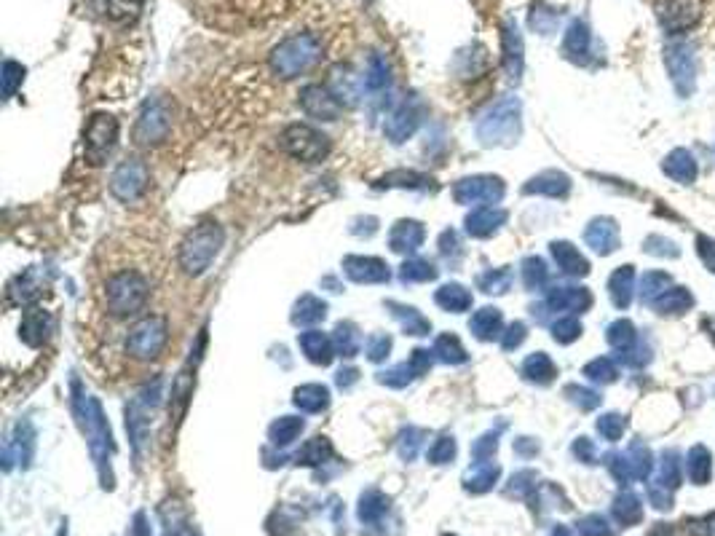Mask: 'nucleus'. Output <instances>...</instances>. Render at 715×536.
Returning a JSON list of instances; mask_svg holds the SVG:
<instances>
[{
	"mask_svg": "<svg viewBox=\"0 0 715 536\" xmlns=\"http://www.w3.org/2000/svg\"><path fill=\"white\" fill-rule=\"evenodd\" d=\"M343 271L351 282H359V285H378V282H389L391 277L389 266L383 260L359 258V255L343 260Z\"/></svg>",
	"mask_w": 715,
	"mask_h": 536,
	"instance_id": "nucleus-17",
	"label": "nucleus"
},
{
	"mask_svg": "<svg viewBox=\"0 0 715 536\" xmlns=\"http://www.w3.org/2000/svg\"><path fill=\"white\" fill-rule=\"evenodd\" d=\"M517 132V102L515 100H501L488 116L480 121L477 126V137L485 145H499L509 143V137Z\"/></svg>",
	"mask_w": 715,
	"mask_h": 536,
	"instance_id": "nucleus-10",
	"label": "nucleus"
},
{
	"mask_svg": "<svg viewBox=\"0 0 715 536\" xmlns=\"http://www.w3.org/2000/svg\"><path fill=\"white\" fill-rule=\"evenodd\" d=\"M172 132V105L164 97H153L142 105L137 126H134V140L140 145L164 143Z\"/></svg>",
	"mask_w": 715,
	"mask_h": 536,
	"instance_id": "nucleus-8",
	"label": "nucleus"
},
{
	"mask_svg": "<svg viewBox=\"0 0 715 536\" xmlns=\"http://www.w3.org/2000/svg\"><path fill=\"white\" fill-rule=\"evenodd\" d=\"M469 330L474 333V338L480 341H493L501 335V311L499 309H480L469 319Z\"/></svg>",
	"mask_w": 715,
	"mask_h": 536,
	"instance_id": "nucleus-27",
	"label": "nucleus"
},
{
	"mask_svg": "<svg viewBox=\"0 0 715 536\" xmlns=\"http://www.w3.org/2000/svg\"><path fill=\"white\" fill-rule=\"evenodd\" d=\"M118 140V121L113 116H105V113H97L92 116L89 126H86L84 134V145H86V159L92 164H102L108 159L113 148H116Z\"/></svg>",
	"mask_w": 715,
	"mask_h": 536,
	"instance_id": "nucleus-9",
	"label": "nucleus"
},
{
	"mask_svg": "<svg viewBox=\"0 0 715 536\" xmlns=\"http://www.w3.org/2000/svg\"><path fill=\"white\" fill-rule=\"evenodd\" d=\"M354 381H357V370H341L338 373V386H343V389L354 384Z\"/></svg>",
	"mask_w": 715,
	"mask_h": 536,
	"instance_id": "nucleus-55",
	"label": "nucleus"
},
{
	"mask_svg": "<svg viewBox=\"0 0 715 536\" xmlns=\"http://www.w3.org/2000/svg\"><path fill=\"white\" fill-rule=\"evenodd\" d=\"M523 373L528 378H533V381H549V376H552L555 370H552V362H549L544 354H536V357L525 362Z\"/></svg>",
	"mask_w": 715,
	"mask_h": 536,
	"instance_id": "nucleus-48",
	"label": "nucleus"
},
{
	"mask_svg": "<svg viewBox=\"0 0 715 536\" xmlns=\"http://www.w3.org/2000/svg\"><path fill=\"white\" fill-rule=\"evenodd\" d=\"M57 536H67V528H62V531H59Z\"/></svg>",
	"mask_w": 715,
	"mask_h": 536,
	"instance_id": "nucleus-58",
	"label": "nucleus"
},
{
	"mask_svg": "<svg viewBox=\"0 0 715 536\" xmlns=\"http://www.w3.org/2000/svg\"><path fill=\"white\" fill-rule=\"evenodd\" d=\"M327 317V303L316 295H303L298 303H295V311H292V322L300 327L316 325Z\"/></svg>",
	"mask_w": 715,
	"mask_h": 536,
	"instance_id": "nucleus-29",
	"label": "nucleus"
},
{
	"mask_svg": "<svg viewBox=\"0 0 715 536\" xmlns=\"http://www.w3.org/2000/svg\"><path fill=\"white\" fill-rule=\"evenodd\" d=\"M41 287H43V279L35 274V271H27L25 277L17 279V285L11 287V295H17L19 301H33V298H38L41 295Z\"/></svg>",
	"mask_w": 715,
	"mask_h": 536,
	"instance_id": "nucleus-40",
	"label": "nucleus"
},
{
	"mask_svg": "<svg viewBox=\"0 0 715 536\" xmlns=\"http://www.w3.org/2000/svg\"><path fill=\"white\" fill-rule=\"evenodd\" d=\"M362 344H365V338H362V333H359L357 325H351V322H341V325L335 327L333 346H335V352L341 354V357H357V352L362 349Z\"/></svg>",
	"mask_w": 715,
	"mask_h": 536,
	"instance_id": "nucleus-30",
	"label": "nucleus"
},
{
	"mask_svg": "<svg viewBox=\"0 0 715 536\" xmlns=\"http://www.w3.org/2000/svg\"><path fill=\"white\" fill-rule=\"evenodd\" d=\"M472 453H474V459L477 461H488L496 453V435H485V437H480L477 443H474V448H472Z\"/></svg>",
	"mask_w": 715,
	"mask_h": 536,
	"instance_id": "nucleus-50",
	"label": "nucleus"
},
{
	"mask_svg": "<svg viewBox=\"0 0 715 536\" xmlns=\"http://www.w3.org/2000/svg\"><path fill=\"white\" fill-rule=\"evenodd\" d=\"M169 536H196V534H191L188 528H177V531H169Z\"/></svg>",
	"mask_w": 715,
	"mask_h": 536,
	"instance_id": "nucleus-56",
	"label": "nucleus"
},
{
	"mask_svg": "<svg viewBox=\"0 0 715 536\" xmlns=\"http://www.w3.org/2000/svg\"><path fill=\"white\" fill-rule=\"evenodd\" d=\"M691 531L697 536H715V515L707 520H699V523H694L691 526Z\"/></svg>",
	"mask_w": 715,
	"mask_h": 536,
	"instance_id": "nucleus-54",
	"label": "nucleus"
},
{
	"mask_svg": "<svg viewBox=\"0 0 715 536\" xmlns=\"http://www.w3.org/2000/svg\"><path fill=\"white\" fill-rule=\"evenodd\" d=\"M552 252H555L560 266L571 271V274H584V271H587V263L582 260V255H576V252L571 250V244H555Z\"/></svg>",
	"mask_w": 715,
	"mask_h": 536,
	"instance_id": "nucleus-42",
	"label": "nucleus"
},
{
	"mask_svg": "<svg viewBox=\"0 0 715 536\" xmlns=\"http://www.w3.org/2000/svg\"><path fill=\"white\" fill-rule=\"evenodd\" d=\"M51 333V317L41 309H30L22 319V341L27 346H41Z\"/></svg>",
	"mask_w": 715,
	"mask_h": 536,
	"instance_id": "nucleus-25",
	"label": "nucleus"
},
{
	"mask_svg": "<svg viewBox=\"0 0 715 536\" xmlns=\"http://www.w3.org/2000/svg\"><path fill=\"white\" fill-rule=\"evenodd\" d=\"M158 402H161V378H156L153 384H148L129 405H126V432L132 437L134 453L140 456L142 445L148 440L150 421L156 413Z\"/></svg>",
	"mask_w": 715,
	"mask_h": 536,
	"instance_id": "nucleus-5",
	"label": "nucleus"
},
{
	"mask_svg": "<svg viewBox=\"0 0 715 536\" xmlns=\"http://www.w3.org/2000/svg\"><path fill=\"white\" fill-rule=\"evenodd\" d=\"M389 507V496L381 494L378 488H370V491H365L362 499H359V520H362L365 526H378V523L386 518Z\"/></svg>",
	"mask_w": 715,
	"mask_h": 536,
	"instance_id": "nucleus-24",
	"label": "nucleus"
},
{
	"mask_svg": "<svg viewBox=\"0 0 715 536\" xmlns=\"http://www.w3.org/2000/svg\"><path fill=\"white\" fill-rule=\"evenodd\" d=\"M434 352H426V349H416L413 352V357H410V362H402V365H394L391 370H383L381 376H378V381L386 386H394V389H400V386H408L413 378L424 376L426 370L432 368V357Z\"/></svg>",
	"mask_w": 715,
	"mask_h": 536,
	"instance_id": "nucleus-16",
	"label": "nucleus"
},
{
	"mask_svg": "<svg viewBox=\"0 0 715 536\" xmlns=\"http://www.w3.org/2000/svg\"><path fill=\"white\" fill-rule=\"evenodd\" d=\"M579 534L582 536H614V531L608 528L606 518H600V515H590V518L579 520Z\"/></svg>",
	"mask_w": 715,
	"mask_h": 536,
	"instance_id": "nucleus-49",
	"label": "nucleus"
},
{
	"mask_svg": "<svg viewBox=\"0 0 715 536\" xmlns=\"http://www.w3.org/2000/svg\"><path fill=\"white\" fill-rule=\"evenodd\" d=\"M391 84V67L386 62L383 54H373L367 59V70H365V89L370 94H381L386 92Z\"/></svg>",
	"mask_w": 715,
	"mask_h": 536,
	"instance_id": "nucleus-28",
	"label": "nucleus"
},
{
	"mask_svg": "<svg viewBox=\"0 0 715 536\" xmlns=\"http://www.w3.org/2000/svg\"><path fill=\"white\" fill-rule=\"evenodd\" d=\"M552 536H571V531H568V528H563V526H558L555 531H552Z\"/></svg>",
	"mask_w": 715,
	"mask_h": 536,
	"instance_id": "nucleus-57",
	"label": "nucleus"
},
{
	"mask_svg": "<svg viewBox=\"0 0 715 536\" xmlns=\"http://www.w3.org/2000/svg\"><path fill=\"white\" fill-rule=\"evenodd\" d=\"M657 17L667 33H683L699 19V0H657Z\"/></svg>",
	"mask_w": 715,
	"mask_h": 536,
	"instance_id": "nucleus-15",
	"label": "nucleus"
},
{
	"mask_svg": "<svg viewBox=\"0 0 715 536\" xmlns=\"http://www.w3.org/2000/svg\"><path fill=\"white\" fill-rule=\"evenodd\" d=\"M523 325H512L507 330V335H504V349H512V346H517L520 341H523Z\"/></svg>",
	"mask_w": 715,
	"mask_h": 536,
	"instance_id": "nucleus-53",
	"label": "nucleus"
},
{
	"mask_svg": "<svg viewBox=\"0 0 715 536\" xmlns=\"http://www.w3.org/2000/svg\"><path fill=\"white\" fill-rule=\"evenodd\" d=\"M421 121H424V105H421V100H405L400 105V108L394 110L389 118H386V124H383V134L389 137L391 143H405L408 137H413L416 134V129L421 126Z\"/></svg>",
	"mask_w": 715,
	"mask_h": 536,
	"instance_id": "nucleus-13",
	"label": "nucleus"
},
{
	"mask_svg": "<svg viewBox=\"0 0 715 536\" xmlns=\"http://www.w3.org/2000/svg\"><path fill=\"white\" fill-rule=\"evenodd\" d=\"M295 405L303 413H322L330 405V389L322 384H306L295 389Z\"/></svg>",
	"mask_w": 715,
	"mask_h": 536,
	"instance_id": "nucleus-26",
	"label": "nucleus"
},
{
	"mask_svg": "<svg viewBox=\"0 0 715 536\" xmlns=\"http://www.w3.org/2000/svg\"><path fill=\"white\" fill-rule=\"evenodd\" d=\"M453 196H456L458 204L491 207V204H496L504 196V183H501L499 177H466V180H458L456 188H453Z\"/></svg>",
	"mask_w": 715,
	"mask_h": 536,
	"instance_id": "nucleus-12",
	"label": "nucleus"
},
{
	"mask_svg": "<svg viewBox=\"0 0 715 536\" xmlns=\"http://www.w3.org/2000/svg\"><path fill=\"white\" fill-rule=\"evenodd\" d=\"M450 536H453V534H450Z\"/></svg>",
	"mask_w": 715,
	"mask_h": 536,
	"instance_id": "nucleus-59",
	"label": "nucleus"
},
{
	"mask_svg": "<svg viewBox=\"0 0 715 536\" xmlns=\"http://www.w3.org/2000/svg\"><path fill=\"white\" fill-rule=\"evenodd\" d=\"M477 285H480V290H485V293H507V287L512 285V271H507V268H501V271H488V274H483V277L477 279Z\"/></svg>",
	"mask_w": 715,
	"mask_h": 536,
	"instance_id": "nucleus-41",
	"label": "nucleus"
},
{
	"mask_svg": "<svg viewBox=\"0 0 715 536\" xmlns=\"http://www.w3.org/2000/svg\"><path fill=\"white\" fill-rule=\"evenodd\" d=\"M33 451H35L33 427H30L27 421H19L17 429H14V435H11L9 443H6V453H3V459H6V469H11V464H14V461H19L22 467H30Z\"/></svg>",
	"mask_w": 715,
	"mask_h": 536,
	"instance_id": "nucleus-18",
	"label": "nucleus"
},
{
	"mask_svg": "<svg viewBox=\"0 0 715 536\" xmlns=\"http://www.w3.org/2000/svg\"><path fill=\"white\" fill-rule=\"evenodd\" d=\"M504 220H507V212L493 207V204L491 207H477V210H472V215L466 218V234L483 239V236H491Z\"/></svg>",
	"mask_w": 715,
	"mask_h": 536,
	"instance_id": "nucleus-22",
	"label": "nucleus"
},
{
	"mask_svg": "<svg viewBox=\"0 0 715 536\" xmlns=\"http://www.w3.org/2000/svg\"><path fill=\"white\" fill-rule=\"evenodd\" d=\"M303 427H306V424H303V419H298V416H282V419L271 424L268 437H271V443L284 448V445H290L292 440H298Z\"/></svg>",
	"mask_w": 715,
	"mask_h": 536,
	"instance_id": "nucleus-35",
	"label": "nucleus"
},
{
	"mask_svg": "<svg viewBox=\"0 0 715 536\" xmlns=\"http://www.w3.org/2000/svg\"><path fill=\"white\" fill-rule=\"evenodd\" d=\"M223 228L217 223H201L185 236L183 244H180V266H183L185 274L191 277H199L209 268V263L217 258V252L223 247Z\"/></svg>",
	"mask_w": 715,
	"mask_h": 536,
	"instance_id": "nucleus-3",
	"label": "nucleus"
},
{
	"mask_svg": "<svg viewBox=\"0 0 715 536\" xmlns=\"http://www.w3.org/2000/svg\"><path fill=\"white\" fill-rule=\"evenodd\" d=\"M365 352H367V360L370 362H383L391 352V338L383 333L370 335V338H367V344H365Z\"/></svg>",
	"mask_w": 715,
	"mask_h": 536,
	"instance_id": "nucleus-47",
	"label": "nucleus"
},
{
	"mask_svg": "<svg viewBox=\"0 0 715 536\" xmlns=\"http://www.w3.org/2000/svg\"><path fill=\"white\" fill-rule=\"evenodd\" d=\"M284 153H290L292 159L306 161V164H316L330 153V140L327 134H322L319 129L308 124H292L287 126L279 137Z\"/></svg>",
	"mask_w": 715,
	"mask_h": 536,
	"instance_id": "nucleus-6",
	"label": "nucleus"
},
{
	"mask_svg": "<svg viewBox=\"0 0 715 536\" xmlns=\"http://www.w3.org/2000/svg\"><path fill=\"white\" fill-rule=\"evenodd\" d=\"M298 346L300 352L306 354L314 365H330L333 362V335L319 333V330H306V333L298 335Z\"/></svg>",
	"mask_w": 715,
	"mask_h": 536,
	"instance_id": "nucleus-19",
	"label": "nucleus"
},
{
	"mask_svg": "<svg viewBox=\"0 0 715 536\" xmlns=\"http://www.w3.org/2000/svg\"><path fill=\"white\" fill-rule=\"evenodd\" d=\"M614 512H616V518L622 520V523H638L641 520V504H638V499L635 496H622L619 502L614 504Z\"/></svg>",
	"mask_w": 715,
	"mask_h": 536,
	"instance_id": "nucleus-46",
	"label": "nucleus"
},
{
	"mask_svg": "<svg viewBox=\"0 0 715 536\" xmlns=\"http://www.w3.org/2000/svg\"><path fill=\"white\" fill-rule=\"evenodd\" d=\"M426 183H432L426 175H418V172H394V175H386L381 180V185L386 188H426Z\"/></svg>",
	"mask_w": 715,
	"mask_h": 536,
	"instance_id": "nucleus-43",
	"label": "nucleus"
},
{
	"mask_svg": "<svg viewBox=\"0 0 715 536\" xmlns=\"http://www.w3.org/2000/svg\"><path fill=\"white\" fill-rule=\"evenodd\" d=\"M501 41H504V67H507L509 76L517 78L523 70V38H520V30L512 19L504 22Z\"/></svg>",
	"mask_w": 715,
	"mask_h": 536,
	"instance_id": "nucleus-21",
	"label": "nucleus"
},
{
	"mask_svg": "<svg viewBox=\"0 0 715 536\" xmlns=\"http://www.w3.org/2000/svg\"><path fill=\"white\" fill-rule=\"evenodd\" d=\"M300 108H303L306 116L319 118V121H338L343 105L341 100L330 92V86L311 84L300 92Z\"/></svg>",
	"mask_w": 715,
	"mask_h": 536,
	"instance_id": "nucleus-14",
	"label": "nucleus"
},
{
	"mask_svg": "<svg viewBox=\"0 0 715 536\" xmlns=\"http://www.w3.org/2000/svg\"><path fill=\"white\" fill-rule=\"evenodd\" d=\"M563 51H566L571 59H582L584 54L590 51V30H587L584 22H574V25L568 27Z\"/></svg>",
	"mask_w": 715,
	"mask_h": 536,
	"instance_id": "nucleus-36",
	"label": "nucleus"
},
{
	"mask_svg": "<svg viewBox=\"0 0 715 536\" xmlns=\"http://www.w3.org/2000/svg\"><path fill=\"white\" fill-rule=\"evenodd\" d=\"M501 475L499 464L493 461H474V467L464 475V488L469 494H485L496 486V480Z\"/></svg>",
	"mask_w": 715,
	"mask_h": 536,
	"instance_id": "nucleus-23",
	"label": "nucleus"
},
{
	"mask_svg": "<svg viewBox=\"0 0 715 536\" xmlns=\"http://www.w3.org/2000/svg\"><path fill=\"white\" fill-rule=\"evenodd\" d=\"M400 279L405 285H410V282H432V279H437V268L429 260H408L400 268Z\"/></svg>",
	"mask_w": 715,
	"mask_h": 536,
	"instance_id": "nucleus-38",
	"label": "nucleus"
},
{
	"mask_svg": "<svg viewBox=\"0 0 715 536\" xmlns=\"http://www.w3.org/2000/svg\"><path fill=\"white\" fill-rule=\"evenodd\" d=\"M169 338V327L164 317H145L126 335V352L137 360H153L164 352Z\"/></svg>",
	"mask_w": 715,
	"mask_h": 536,
	"instance_id": "nucleus-7",
	"label": "nucleus"
},
{
	"mask_svg": "<svg viewBox=\"0 0 715 536\" xmlns=\"http://www.w3.org/2000/svg\"><path fill=\"white\" fill-rule=\"evenodd\" d=\"M75 392V413H78V421L84 427L86 437H89V451H92L94 461H97V469H100V480L105 488H113V475H110V456H113V435H110L108 419L102 413V405L94 397L81 389V384L75 381L73 384Z\"/></svg>",
	"mask_w": 715,
	"mask_h": 536,
	"instance_id": "nucleus-1",
	"label": "nucleus"
},
{
	"mask_svg": "<svg viewBox=\"0 0 715 536\" xmlns=\"http://www.w3.org/2000/svg\"><path fill=\"white\" fill-rule=\"evenodd\" d=\"M389 309H394V317L400 319V325L408 330L410 335H429V330H432V322L421 314L418 309H413V306H402V303H389Z\"/></svg>",
	"mask_w": 715,
	"mask_h": 536,
	"instance_id": "nucleus-33",
	"label": "nucleus"
},
{
	"mask_svg": "<svg viewBox=\"0 0 715 536\" xmlns=\"http://www.w3.org/2000/svg\"><path fill=\"white\" fill-rule=\"evenodd\" d=\"M148 167L142 164L140 159H126L121 161L116 167V172H113V177H110V191H113V196L121 201H134L140 199L142 193H145V188H148Z\"/></svg>",
	"mask_w": 715,
	"mask_h": 536,
	"instance_id": "nucleus-11",
	"label": "nucleus"
},
{
	"mask_svg": "<svg viewBox=\"0 0 715 536\" xmlns=\"http://www.w3.org/2000/svg\"><path fill=\"white\" fill-rule=\"evenodd\" d=\"M424 239L426 231L418 220H400V223L389 231V247L394 252H402V255L416 252L418 247L424 244Z\"/></svg>",
	"mask_w": 715,
	"mask_h": 536,
	"instance_id": "nucleus-20",
	"label": "nucleus"
},
{
	"mask_svg": "<svg viewBox=\"0 0 715 536\" xmlns=\"http://www.w3.org/2000/svg\"><path fill=\"white\" fill-rule=\"evenodd\" d=\"M424 437V432L421 429H413V427H408L405 432H402V437H400V443H397V451H400V456L405 461H413L416 459V453H418V448H421V440Z\"/></svg>",
	"mask_w": 715,
	"mask_h": 536,
	"instance_id": "nucleus-45",
	"label": "nucleus"
},
{
	"mask_svg": "<svg viewBox=\"0 0 715 536\" xmlns=\"http://www.w3.org/2000/svg\"><path fill=\"white\" fill-rule=\"evenodd\" d=\"M105 298H108V309L116 317H132V314L145 309V303H148V279L142 277L140 271H118L108 279Z\"/></svg>",
	"mask_w": 715,
	"mask_h": 536,
	"instance_id": "nucleus-4",
	"label": "nucleus"
},
{
	"mask_svg": "<svg viewBox=\"0 0 715 536\" xmlns=\"http://www.w3.org/2000/svg\"><path fill=\"white\" fill-rule=\"evenodd\" d=\"M89 9L97 17L108 19V22H126V19L137 14V6H134L132 0H89Z\"/></svg>",
	"mask_w": 715,
	"mask_h": 536,
	"instance_id": "nucleus-31",
	"label": "nucleus"
},
{
	"mask_svg": "<svg viewBox=\"0 0 715 536\" xmlns=\"http://www.w3.org/2000/svg\"><path fill=\"white\" fill-rule=\"evenodd\" d=\"M330 456H333V445H330V440H327V437H314V440H308V443L300 448L295 461L303 464V467H319V464H325Z\"/></svg>",
	"mask_w": 715,
	"mask_h": 536,
	"instance_id": "nucleus-34",
	"label": "nucleus"
},
{
	"mask_svg": "<svg viewBox=\"0 0 715 536\" xmlns=\"http://www.w3.org/2000/svg\"><path fill=\"white\" fill-rule=\"evenodd\" d=\"M437 306H442L445 311H453V314H461L472 306V293L466 290L464 285H445L437 290L434 295Z\"/></svg>",
	"mask_w": 715,
	"mask_h": 536,
	"instance_id": "nucleus-32",
	"label": "nucleus"
},
{
	"mask_svg": "<svg viewBox=\"0 0 715 536\" xmlns=\"http://www.w3.org/2000/svg\"><path fill=\"white\" fill-rule=\"evenodd\" d=\"M132 536H153V531H150V523H148V515H145V512H137V515H134Z\"/></svg>",
	"mask_w": 715,
	"mask_h": 536,
	"instance_id": "nucleus-51",
	"label": "nucleus"
},
{
	"mask_svg": "<svg viewBox=\"0 0 715 536\" xmlns=\"http://www.w3.org/2000/svg\"><path fill=\"white\" fill-rule=\"evenodd\" d=\"M325 57V43L316 33H295L287 35L279 46H274L268 65L274 70L276 76L290 81L298 78L308 70H314Z\"/></svg>",
	"mask_w": 715,
	"mask_h": 536,
	"instance_id": "nucleus-2",
	"label": "nucleus"
},
{
	"mask_svg": "<svg viewBox=\"0 0 715 536\" xmlns=\"http://www.w3.org/2000/svg\"><path fill=\"white\" fill-rule=\"evenodd\" d=\"M426 459L432 461V464H448V461H453L456 459V440L448 435L434 440V445L429 448V453H426Z\"/></svg>",
	"mask_w": 715,
	"mask_h": 536,
	"instance_id": "nucleus-44",
	"label": "nucleus"
},
{
	"mask_svg": "<svg viewBox=\"0 0 715 536\" xmlns=\"http://www.w3.org/2000/svg\"><path fill=\"white\" fill-rule=\"evenodd\" d=\"M440 252L445 258H450V252H458V236L456 231H445L440 239Z\"/></svg>",
	"mask_w": 715,
	"mask_h": 536,
	"instance_id": "nucleus-52",
	"label": "nucleus"
},
{
	"mask_svg": "<svg viewBox=\"0 0 715 536\" xmlns=\"http://www.w3.org/2000/svg\"><path fill=\"white\" fill-rule=\"evenodd\" d=\"M434 354H437L442 362H448V365H461V362H466V349L461 346L456 335L450 333L440 335V338L434 341Z\"/></svg>",
	"mask_w": 715,
	"mask_h": 536,
	"instance_id": "nucleus-37",
	"label": "nucleus"
},
{
	"mask_svg": "<svg viewBox=\"0 0 715 536\" xmlns=\"http://www.w3.org/2000/svg\"><path fill=\"white\" fill-rule=\"evenodd\" d=\"M0 78H3V97L11 100V97L17 94L19 86H22V81H25V67L14 62V59H6V62H3V76Z\"/></svg>",
	"mask_w": 715,
	"mask_h": 536,
	"instance_id": "nucleus-39",
	"label": "nucleus"
}]
</instances>
